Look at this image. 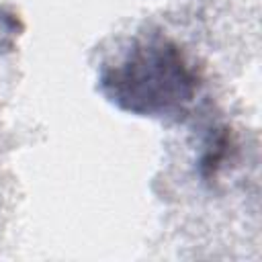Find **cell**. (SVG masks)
<instances>
[{
    "mask_svg": "<svg viewBox=\"0 0 262 262\" xmlns=\"http://www.w3.org/2000/svg\"><path fill=\"white\" fill-rule=\"evenodd\" d=\"M102 90L125 111L168 115L192 100L196 76L174 43L151 39L102 74Z\"/></svg>",
    "mask_w": 262,
    "mask_h": 262,
    "instance_id": "cell-1",
    "label": "cell"
}]
</instances>
